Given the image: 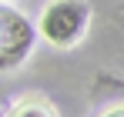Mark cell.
<instances>
[{
  "instance_id": "1",
  "label": "cell",
  "mask_w": 124,
  "mask_h": 117,
  "mask_svg": "<svg viewBox=\"0 0 124 117\" xmlns=\"http://www.w3.org/2000/svg\"><path fill=\"white\" fill-rule=\"evenodd\" d=\"M91 20V7L84 0H54L40 17V34L57 47H70L84 37Z\"/></svg>"
},
{
  "instance_id": "2",
  "label": "cell",
  "mask_w": 124,
  "mask_h": 117,
  "mask_svg": "<svg viewBox=\"0 0 124 117\" xmlns=\"http://www.w3.org/2000/svg\"><path fill=\"white\" fill-rule=\"evenodd\" d=\"M34 40L37 30L30 27V20L10 7H0V70H14L20 60H27Z\"/></svg>"
},
{
  "instance_id": "3",
  "label": "cell",
  "mask_w": 124,
  "mask_h": 117,
  "mask_svg": "<svg viewBox=\"0 0 124 117\" xmlns=\"http://www.w3.org/2000/svg\"><path fill=\"white\" fill-rule=\"evenodd\" d=\"M10 117H50V114H47L44 107H30V104H27V107H17Z\"/></svg>"
},
{
  "instance_id": "4",
  "label": "cell",
  "mask_w": 124,
  "mask_h": 117,
  "mask_svg": "<svg viewBox=\"0 0 124 117\" xmlns=\"http://www.w3.org/2000/svg\"><path fill=\"white\" fill-rule=\"evenodd\" d=\"M104 117H124V107H117V110H111V114H104Z\"/></svg>"
}]
</instances>
